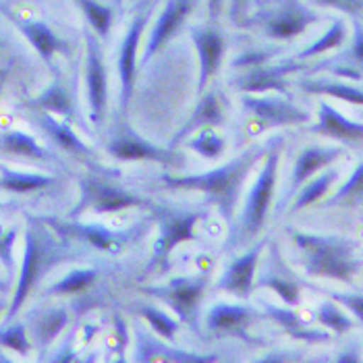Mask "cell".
<instances>
[{
    "label": "cell",
    "mask_w": 363,
    "mask_h": 363,
    "mask_svg": "<svg viewBox=\"0 0 363 363\" xmlns=\"http://www.w3.org/2000/svg\"><path fill=\"white\" fill-rule=\"evenodd\" d=\"M279 135L268 140L266 143H255L243 150L239 156L233 160L224 162L223 167L212 168L208 172H197V174H162V183L170 189H194L201 191L208 197L212 206L220 212L226 223L233 220L235 210L239 206L241 191L245 187L247 177L252 174L253 167L264 160L270 152V147L277 143Z\"/></svg>",
    "instance_id": "cell-1"
},
{
    "label": "cell",
    "mask_w": 363,
    "mask_h": 363,
    "mask_svg": "<svg viewBox=\"0 0 363 363\" xmlns=\"http://www.w3.org/2000/svg\"><path fill=\"white\" fill-rule=\"evenodd\" d=\"M293 243L301 255L303 270L309 277L353 284L355 274L362 270V259L357 257V243L353 239L338 235L293 230Z\"/></svg>",
    "instance_id": "cell-2"
},
{
    "label": "cell",
    "mask_w": 363,
    "mask_h": 363,
    "mask_svg": "<svg viewBox=\"0 0 363 363\" xmlns=\"http://www.w3.org/2000/svg\"><path fill=\"white\" fill-rule=\"evenodd\" d=\"M67 253L65 247L56 241L55 237H50L48 228L44 224H31L26 230V253H23V264H21V272L17 280V289L13 295V301L6 311V320H15V315L19 313V309L23 308V303L28 301L31 291L35 289V284L42 280V277L58 266L60 262H65Z\"/></svg>",
    "instance_id": "cell-3"
},
{
    "label": "cell",
    "mask_w": 363,
    "mask_h": 363,
    "mask_svg": "<svg viewBox=\"0 0 363 363\" xmlns=\"http://www.w3.org/2000/svg\"><path fill=\"white\" fill-rule=\"evenodd\" d=\"M282 143L284 140L279 135L277 143L270 147L266 162L259 170L255 183H253L252 191L247 194V199L243 203V212H241V220H239V241L237 245H245L253 241L262 228L266 226L270 208H272V197H274V189H277V177H279V162L280 152H282Z\"/></svg>",
    "instance_id": "cell-4"
},
{
    "label": "cell",
    "mask_w": 363,
    "mask_h": 363,
    "mask_svg": "<svg viewBox=\"0 0 363 363\" xmlns=\"http://www.w3.org/2000/svg\"><path fill=\"white\" fill-rule=\"evenodd\" d=\"M208 289L206 277H177L158 286H141V291L150 297L160 299L164 306L177 313V318L197 330L199 306Z\"/></svg>",
    "instance_id": "cell-5"
},
{
    "label": "cell",
    "mask_w": 363,
    "mask_h": 363,
    "mask_svg": "<svg viewBox=\"0 0 363 363\" xmlns=\"http://www.w3.org/2000/svg\"><path fill=\"white\" fill-rule=\"evenodd\" d=\"M152 216L160 224V235L154 245V255L147 264V270L162 266L168 255L174 252L181 243L196 239V226L201 220V212H185V210H172L164 206L152 208Z\"/></svg>",
    "instance_id": "cell-6"
},
{
    "label": "cell",
    "mask_w": 363,
    "mask_h": 363,
    "mask_svg": "<svg viewBox=\"0 0 363 363\" xmlns=\"http://www.w3.org/2000/svg\"><path fill=\"white\" fill-rule=\"evenodd\" d=\"M145 206V199L140 196L112 185L104 179L98 177H87L82 181V201L73 212V218L79 216L85 210H91L96 214H112V212H121L127 208H138Z\"/></svg>",
    "instance_id": "cell-7"
},
{
    "label": "cell",
    "mask_w": 363,
    "mask_h": 363,
    "mask_svg": "<svg viewBox=\"0 0 363 363\" xmlns=\"http://www.w3.org/2000/svg\"><path fill=\"white\" fill-rule=\"evenodd\" d=\"M241 106L247 114L262 125V129H277V127H291V125H306L309 121V112L301 111L291 100L264 96V94H243Z\"/></svg>",
    "instance_id": "cell-8"
},
{
    "label": "cell",
    "mask_w": 363,
    "mask_h": 363,
    "mask_svg": "<svg viewBox=\"0 0 363 363\" xmlns=\"http://www.w3.org/2000/svg\"><path fill=\"white\" fill-rule=\"evenodd\" d=\"M108 154L116 160L133 162V160H145V162H158L170 168H181L185 164V158L177 152L158 147L156 143L143 140L140 133L133 129H123L108 141Z\"/></svg>",
    "instance_id": "cell-9"
},
{
    "label": "cell",
    "mask_w": 363,
    "mask_h": 363,
    "mask_svg": "<svg viewBox=\"0 0 363 363\" xmlns=\"http://www.w3.org/2000/svg\"><path fill=\"white\" fill-rule=\"evenodd\" d=\"M85 84L91 121L94 125H100L108 106V75L102 56V46L98 38L89 31H85Z\"/></svg>",
    "instance_id": "cell-10"
},
{
    "label": "cell",
    "mask_w": 363,
    "mask_h": 363,
    "mask_svg": "<svg viewBox=\"0 0 363 363\" xmlns=\"http://www.w3.org/2000/svg\"><path fill=\"white\" fill-rule=\"evenodd\" d=\"M342 154H345V150H342L340 145H308V147H303V150L299 152L297 160H295L289 189L282 194V201H279L277 216L284 210V206H289V203L293 201L295 194L308 183L311 177H315V174L322 172L324 168L335 164Z\"/></svg>",
    "instance_id": "cell-11"
},
{
    "label": "cell",
    "mask_w": 363,
    "mask_h": 363,
    "mask_svg": "<svg viewBox=\"0 0 363 363\" xmlns=\"http://www.w3.org/2000/svg\"><path fill=\"white\" fill-rule=\"evenodd\" d=\"M152 17V11H145L138 15L131 23V28L127 31L121 50H118V79H121V108L123 112L129 108V102L133 98V89H135V79H138V52H140V42L143 31L147 28V21Z\"/></svg>",
    "instance_id": "cell-12"
},
{
    "label": "cell",
    "mask_w": 363,
    "mask_h": 363,
    "mask_svg": "<svg viewBox=\"0 0 363 363\" xmlns=\"http://www.w3.org/2000/svg\"><path fill=\"white\" fill-rule=\"evenodd\" d=\"M194 6H196V0H167L160 17L156 19V26L147 35L143 56H141V67H147L150 60L167 46L179 29L185 26Z\"/></svg>",
    "instance_id": "cell-13"
},
{
    "label": "cell",
    "mask_w": 363,
    "mask_h": 363,
    "mask_svg": "<svg viewBox=\"0 0 363 363\" xmlns=\"http://www.w3.org/2000/svg\"><path fill=\"white\" fill-rule=\"evenodd\" d=\"M318 19L320 17L299 0H286L277 11L266 15V19L262 21V28H264V33L272 40H295L311 23H318Z\"/></svg>",
    "instance_id": "cell-14"
},
{
    "label": "cell",
    "mask_w": 363,
    "mask_h": 363,
    "mask_svg": "<svg viewBox=\"0 0 363 363\" xmlns=\"http://www.w3.org/2000/svg\"><path fill=\"white\" fill-rule=\"evenodd\" d=\"M268 239H262L259 243H255L247 252L239 257H235L226 268H224L223 277L218 279L216 286L218 291L230 293L239 299H250L255 289V272H257V262L262 257V252L266 247Z\"/></svg>",
    "instance_id": "cell-15"
},
{
    "label": "cell",
    "mask_w": 363,
    "mask_h": 363,
    "mask_svg": "<svg viewBox=\"0 0 363 363\" xmlns=\"http://www.w3.org/2000/svg\"><path fill=\"white\" fill-rule=\"evenodd\" d=\"M138 338H135V362H170V363H203V362H216L218 355H196L191 351H183V349H174L167 345L164 338H154L150 333H145L143 328H135Z\"/></svg>",
    "instance_id": "cell-16"
},
{
    "label": "cell",
    "mask_w": 363,
    "mask_h": 363,
    "mask_svg": "<svg viewBox=\"0 0 363 363\" xmlns=\"http://www.w3.org/2000/svg\"><path fill=\"white\" fill-rule=\"evenodd\" d=\"M194 44H196L197 56H199V79L197 87L203 91L208 84L216 77L224 56V35L218 29H194L191 31Z\"/></svg>",
    "instance_id": "cell-17"
},
{
    "label": "cell",
    "mask_w": 363,
    "mask_h": 363,
    "mask_svg": "<svg viewBox=\"0 0 363 363\" xmlns=\"http://www.w3.org/2000/svg\"><path fill=\"white\" fill-rule=\"evenodd\" d=\"M297 60L293 62H284L279 67H266V65H259V67H252V69H245V73L241 77H237L235 87L245 91V94H268V91H280V94H286L289 89V82H286V75L301 69L299 65H295Z\"/></svg>",
    "instance_id": "cell-18"
},
{
    "label": "cell",
    "mask_w": 363,
    "mask_h": 363,
    "mask_svg": "<svg viewBox=\"0 0 363 363\" xmlns=\"http://www.w3.org/2000/svg\"><path fill=\"white\" fill-rule=\"evenodd\" d=\"M309 131L330 138V140L349 143V145H357L363 141V123L347 118L342 112L336 111L328 102H320L318 121L315 125L309 127Z\"/></svg>",
    "instance_id": "cell-19"
},
{
    "label": "cell",
    "mask_w": 363,
    "mask_h": 363,
    "mask_svg": "<svg viewBox=\"0 0 363 363\" xmlns=\"http://www.w3.org/2000/svg\"><path fill=\"white\" fill-rule=\"evenodd\" d=\"M224 123V102L223 96L218 89H210L201 96V100L197 102L196 111L191 114V118L179 129V133L170 140V147L185 143L194 133H197L203 127H218Z\"/></svg>",
    "instance_id": "cell-20"
},
{
    "label": "cell",
    "mask_w": 363,
    "mask_h": 363,
    "mask_svg": "<svg viewBox=\"0 0 363 363\" xmlns=\"http://www.w3.org/2000/svg\"><path fill=\"white\" fill-rule=\"evenodd\" d=\"M257 284L274 291L284 306L297 308L301 303V284L291 274V270L284 266V262H282V257L277 250H272L270 262L266 264V272L259 277Z\"/></svg>",
    "instance_id": "cell-21"
},
{
    "label": "cell",
    "mask_w": 363,
    "mask_h": 363,
    "mask_svg": "<svg viewBox=\"0 0 363 363\" xmlns=\"http://www.w3.org/2000/svg\"><path fill=\"white\" fill-rule=\"evenodd\" d=\"M255 311L243 303H216L206 313V326L216 335L243 336Z\"/></svg>",
    "instance_id": "cell-22"
},
{
    "label": "cell",
    "mask_w": 363,
    "mask_h": 363,
    "mask_svg": "<svg viewBox=\"0 0 363 363\" xmlns=\"http://www.w3.org/2000/svg\"><path fill=\"white\" fill-rule=\"evenodd\" d=\"M262 308H264V311L279 324L286 335L297 338V340L311 342V345H320V342H328V340L333 338V336L328 335V330L311 328L308 322H306L295 309L291 308V306L279 308V306H272V303L262 301Z\"/></svg>",
    "instance_id": "cell-23"
},
{
    "label": "cell",
    "mask_w": 363,
    "mask_h": 363,
    "mask_svg": "<svg viewBox=\"0 0 363 363\" xmlns=\"http://www.w3.org/2000/svg\"><path fill=\"white\" fill-rule=\"evenodd\" d=\"M62 233H71L79 239H84L87 245H91L94 250L106 253H118L129 241H131V235L127 233H118V230H111L106 226H100V224H60L58 226Z\"/></svg>",
    "instance_id": "cell-24"
},
{
    "label": "cell",
    "mask_w": 363,
    "mask_h": 363,
    "mask_svg": "<svg viewBox=\"0 0 363 363\" xmlns=\"http://www.w3.org/2000/svg\"><path fill=\"white\" fill-rule=\"evenodd\" d=\"M19 29L35 48L44 62H50L56 52H69V44L56 35V31L44 21H17Z\"/></svg>",
    "instance_id": "cell-25"
},
{
    "label": "cell",
    "mask_w": 363,
    "mask_h": 363,
    "mask_svg": "<svg viewBox=\"0 0 363 363\" xmlns=\"http://www.w3.org/2000/svg\"><path fill=\"white\" fill-rule=\"evenodd\" d=\"M33 121L46 133V138H50V140L55 141L60 150H65L69 154H77V156L89 154V147L85 145L84 141L79 140V135L71 129L69 123H60V121H56L50 112L44 111L35 112Z\"/></svg>",
    "instance_id": "cell-26"
},
{
    "label": "cell",
    "mask_w": 363,
    "mask_h": 363,
    "mask_svg": "<svg viewBox=\"0 0 363 363\" xmlns=\"http://www.w3.org/2000/svg\"><path fill=\"white\" fill-rule=\"evenodd\" d=\"M338 179H340V170L338 168H324L322 172L311 177L308 183L295 194L293 203L289 208V214H297V212L306 210L309 206H313L315 201H320L322 197L333 189V185Z\"/></svg>",
    "instance_id": "cell-27"
},
{
    "label": "cell",
    "mask_w": 363,
    "mask_h": 363,
    "mask_svg": "<svg viewBox=\"0 0 363 363\" xmlns=\"http://www.w3.org/2000/svg\"><path fill=\"white\" fill-rule=\"evenodd\" d=\"M299 87L308 94L328 96V98L342 100L353 106H363L362 87L342 82V79H303V82H299Z\"/></svg>",
    "instance_id": "cell-28"
},
{
    "label": "cell",
    "mask_w": 363,
    "mask_h": 363,
    "mask_svg": "<svg viewBox=\"0 0 363 363\" xmlns=\"http://www.w3.org/2000/svg\"><path fill=\"white\" fill-rule=\"evenodd\" d=\"M58 183L56 177L50 174H35V172H17L9 167H0V189L9 194H31L42 191Z\"/></svg>",
    "instance_id": "cell-29"
},
{
    "label": "cell",
    "mask_w": 363,
    "mask_h": 363,
    "mask_svg": "<svg viewBox=\"0 0 363 363\" xmlns=\"http://www.w3.org/2000/svg\"><path fill=\"white\" fill-rule=\"evenodd\" d=\"M0 152L11 154V156H21V158H31L40 162L55 160V156L44 150L38 141L23 131H6L0 135Z\"/></svg>",
    "instance_id": "cell-30"
},
{
    "label": "cell",
    "mask_w": 363,
    "mask_h": 363,
    "mask_svg": "<svg viewBox=\"0 0 363 363\" xmlns=\"http://www.w3.org/2000/svg\"><path fill=\"white\" fill-rule=\"evenodd\" d=\"M33 108L44 112H50V114H58L62 118H73V112H75V104L67 91V87L56 79L55 84H50L31 104Z\"/></svg>",
    "instance_id": "cell-31"
},
{
    "label": "cell",
    "mask_w": 363,
    "mask_h": 363,
    "mask_svg": "<svg viewBox=\"0 0 363 363\" xmlns=\"http://www.w3.org/2000/svg\"><path fill=\"white\" fill-rule=\"evenodd\" d=\"M69 324V311L65 308L48 309L44 315L38 318L33 333H35V340L40 345V349H46L56 336L60 335Z\"/></svg>",
    "instance_id": "cell-32"
},
{
    "label": "cell",
    "mask_w": 363,
    "mask_h": 363,
    "mask_svg": "<svg viewBox=\"0 0 363 363\" xmlns=\"http://www.w3.org/2000/svg\"><path fill=\"white\" fill-rule=\"evenodd\" d=\"M185 147L199 154L206 160H218L223 158L224 150H226V141L214 127H203L194 138L185 141Z\"/></svg>",
    "instance_id": "cell-33"
},
{
    "label": "cell",
    "mask_w": 363,
    "mask_h": 363,
    "mask_svg": "<svg viewBox=\"0 0 363 363\" xmlns=\"http://www.w3.org/2000/svg\"><path fill=\"white\" fill-rule=\"evenodd\" d=\"M315 320L326 330H330V333H335L338 336L351 333L357 326V320H353L347 311H342V309L338 308V303H336L335 299L320 303V308L315 311Z\"/></svg>",
    "instance_id": "cell-34"
},
{
    "label": "cell",
    "mask_w": 363,
    "mask_h": 363,
    "mask_svg": "<svg viewBox=\"0 0 363 363\" xmlns=\"http://www.w3.org/2000/svg\"><path fill=\"white\" fill-rule=\"evenodd\" d=\"M349 38V29H347V23L342 19H336L335 23L330 26V29L320 38L315 40L311 46H308L303 52L295 56V60H308V58H313V56L324 55V52H330V50H336L340 48Z\"/></svg>",
    "instance_id": "cell-35"
},
{
    "label": "cell",
    "mask_w": 363,
    "mask_h": 363,
    "mask_svg": "<svg viewBox=\"0 0 363 363\" xmlns=\"http://www.w3.org/2000/svg\"><path fill=\"white\" fill-rule=\"evenodd\" d=\"M138 311L145 320V324L156 333V336L164 338L167 342H172L177 338L179 330H181V320H174L170 313L154 308V306H141V308H138Z\"/></svg>",
    "instance_id": "cell-36"
},
{
    "label": "cell",
    "mask_w": 363,
    "mask_h": 363,
    "mask_svg": "<svg viewBox=\"0 0 363 363\" xmlns=\"http://www.w3.org/2000/svg\"><path fill=\"white\" fill-rule=\"evenodd\" d=\"M100 277L98 268H77L73 272H69L65 279H60L55 286L48 289V295H56V297H65V295H75L82 293L85 289H89Z\"/></svg>",
    "instance_id": "cell-37"
},
{
    "label": "cell",
    "mask_w": 363,
    "mask_h": 363,
    "mask_svg": "<svg viewBox=\"0 0 363 363\" xmlns=\"http://www.w3.org/2000/svg\"><path fill=\"white\" fill-rule=\"evenodd\" d=\"M79 4V9L84 11L87 23L96 31V35H100L102 40L111 33L112 28V9L98 2V0H75Z\"/></svg>",
    "instance_id": "cell-38"
},
{
    "label": "cell",
    "mask_w": 363,
    "mask_h": 363,
    "mask_svg": "<svg viewBox=\"0 0 363 363\" xmlns=\"http://www.w3.org/2000/svg\"><path fill=\"white\" fill-rule=\"evenodd\" d=\"M357 199H363V160L355 167L353 174L336 189L335 196L328 197L326 206L333 208V206H340V203L357 201Z\"/></svg>",
    "instance_id": "cell-39"
},
{
    "label": "cell",
    "mask_w": 363,
    "mask_h": 363,
    "mask_svg": "<svg viewBox=\"0 0 363 363\" xmlns=\"http://www.w3.org/2000/svg\"><path fill=\"white\" fill-rule=\"evenodd\" d=\"M0 347L28 355L31 351V340H29L26 324H11L6 328H0Z\"/></svg>",
    "instance_id": "cell-40"
},
{
    "label": "cell",
    "mask_w": 363,
    "mask_h": 363,
    "mask_svg": "<svg viewBox=\"0 0 363 363\" xmlns=\"http://www.w3.org/2000/svg\"><path fill=\"white\" fill-rule=\"evenodd\" d=\"M17 235H19V226H11V228H4L0 224V262L9 274V279L15 274V241H17Z\"/></svg>",
    "instance_id": "cell-41"
},
{
    "label": "cell",
    "mask_w": 363,
    "mask_h": 363,
    "mask_svg": "<svg viewBox=\"0 0 363 363\" xmlns=\"http://www.w3.org/2000/svg\"><path fill=\"white\" fill-rule=\"evenodd\" d=\"M330 299H335L338 306L349 309V313L357 320V324H363V293H336L326 291Z\"/></svg>",
    "instance_id": "cell-42"
},
{
    "label": "cell",
    "mask_w": 363,
    "mask_h": 363,
    "mask_svg": "<svg viewBox=\"0 0 363 363\" xmlns=\"http://www.w3.org/2000/svg\"><path fill=\"white\" fill-rule=\"evenodd\" d=\"M318 6H328V9H336L353 19H363V0H313Z\"/></svg>",
    "instance_id": "cell-43"
},
{
    "label": "cell",
    "mask_w": 363,
    "mask_h": 363,
    "mask_svg": "<svg viewBox=\"0 0 363 363\" xmlns=\"http://www.w3.org/2000/svg\"><path fill=\"white\" fill-rule=\"evenodd\" d=\"M277 55L274 50H257V52H243L237 60H233V69H252L266 65L272 56Z\"/></svg>",
    "instance_id": "cell-44"
},
{
    "label": "cell",
    "mask_w": 363,
    "mask_h": 363,
    "mask_svg": "<svg viewBox=\"0 0 363 363\" xmlns=\"http://www.w3.org/2000/svg\"><path fill=\"white\" fill-rule=\"evenodd\" d=\"M349 55L347 58L357 65V67H363V23L359 19H355V33H353V44L351 48L347 50Z\"/></svg>",
    "instance_id": "cell-45"
},
{
    "label": "cell",
    "mask_w": 363,
    "mask_h": 363,
    "mask_svg": "<svg viewBox=\"0 0 363 363\" xmlns=\"http://www.w3.org/2000/svg\"><path fill=\"white\" fill-rule=\"evenodd\" d=\"M335 362H338V363H357V362H362V355H359V351H357L355 347H351V349H347L345 353H340V355L336 357Z\"/></svg>",
    "instance_id": "cell-46"
},
{
    "label": "cell",
    "mask_w": 363,
    "mask_h": 363,
    "mask_svg": "<svg viewBox=\"0 0 363 363\" xmlns=\"http://www.w3.org/2000/svg\"><path fill=\"white\" fill-rule=\"evenodd\" d=\"M245 6H247V0H233L230 2V17H233V21L239 19V15L245 11Z\"/></svg>",
    "instance_id": "cell-47"
},
{
    "label": "cell",
    "mask_w": 363,
    "mask_h": 363,
    "mask_svg": "<svg viewBox=\"0 0 363 363\" xmlns=\"http://www.w3.org/2000/svg\"><path fill=\"white\" fill-rule=\"evenodd\" d=\"M224 0H208V13H210V19H218L220 11H223Z\"/></svg>",
    "instance_id": "cell-48"
},
{
    "label": "cell",
    "mask_w": 363,
    "mask_h": 363,
    "mask_svg": "<svg viewBox=\"0 0 363 363\" xmlns=\"http://www.w3.org/2000/svg\"><path fill=\"white\" fill-rule=\"evenodd\" d=\"M2 309H4V303H2V301H0V313H2Z\"/></svg>",
    "instance_id": "cell-49"
},
{
    "label": "cell",
    "mask_w": 363,
    "mask_h": 363,
    "mask_svg": "<svg viewBox=\"0 0 363 363\" xmlns=\"http://www.w3.org/2000/svg\"><path fill=\"white\" fill-rule=\"evenodd\" d=\"M0 210H6V206H4V203H0Z\"/></svg>",
    "instance_id": "cell-50"
},
{
    "label": "cell",
    "mask_w": 363,
    "mask_h": 363,
    "mask_svg": "<svg viewBox=\"0 0 363 363\" xmlns=\"http://www.w3.org/2000/svg\"><path fill=\"white\" fill-rule=\"evenodd\" d=\"M0 100H2V84H0Z\"/></svg>",
    "instance_id": "cell-51"
}]
</instances>
